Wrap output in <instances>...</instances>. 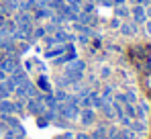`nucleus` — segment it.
<instances>
[{
  "mask_svg": "<svg viewBox=\"0 0 151 139\" xmlns=\"http://www.w3.org/2000/svg\"><path fill=\"white\" fill-rule=\"evenodd\" d=\"M84 72H86V64L76 57L72 62H68V66H65V78H68L72 84L82 82V80H84Z\"/></svg>",
  "mask_w": 151,
  "mask_h": 139,
  "instance_id": "1",
  "label": "nucleus"
},
{
  "mask_svg": "<svg viewBox=\"0 0 151 139\" xmlns=\"http://www.w3.org/2000/svg\"><path fill=\"white\" fill-rule=\"evenodd\" d=\"M131 19H133V23H137V25H145L147 23V10H145V6L133 4V8H131Z\"/></svg>",
  "mask_w": 151,
  "mask_h": 139,
  "instance_id": "5",
  "label": "nucleus"
},
{
  "mask_svg": "<svg viewBox=\"0 0 151 139\" xmlns=\"http://www.w3.org/2000/svg\"><path fill=\"white\" fill-rule=\"evenodd\" d=\"M2 131H4V125H0V139H2Z\"/></svg>",
  "mask_w": 151,
  "mask_h": 139,
  "instance_id": "37",
  "label": "nucleus"
},
{
  "mask_svg": "<svg viewBox=\"0 0 151 139\" xmlns=\"http://www.w3.org/2000/svg\"><path fill=\"white\" fill-rule=\"evenodd\" d=\"M82 12L96 14V2H92V0H84V4H82Z\"/></svg>",
  "mask_w": 151,
  "mask_h": 139,
  "instance_id": "16",
  "label": "nucleus"
},
{
  "mask_svg": "<svg viewBox=\"0 0 151 139\" xmlns=\"http://www.w3.org/2000/svg\"><path fill=\"white\" fill-rule=\"evenodd\" d=\"M119 139H137V133L129 127H123V129H119Z\"/></svg>",
  "mask_w": 151,
  "mask_h": 139,
  "instance_id": "15",
  "label": "nucleus"
},
{
  "mask_svg": "<svg viewBox=\"0 0 151 139\" xmlns=\"http://www.w3.org/2000/svg\"><path fill=\"white\" fill-rule=\"evenodd\" d=\"M31 14H33V21H49L51 14H55V12L51 10L49 6H39V8H35Z\"/></svg>",
  "mask_w": 151,
  "mask_h": 139,
  "instance_id": "7",
  "label": "nucleus"
},
{
  "mask_svg": "<svg viewBox=\"0 0 151 139\" xmlns=\"http://www.w3.org/2000/svg\"><path fill=\"white\" fill-rule=\"evenodd\" d=\"M114 17L116 19H129L131 17V8L127 4H116L114 6Z\"/></svg>",
  "mask_w": 151,
  "mask_h": 139,
  "instance_id": "10",
  "label": "nucleus"
},
{
  "mask_svg": "<svg viewBox=\"0 0 151 139\" xmlns=\"http://www.w3.org/2000/svg\"><path fill=\"white\" fill-rule=\"evenodd\" d=\"M74 139H92L88 133H78V135H74Z\"/></svg>",
  "mask_w": 151,
  "mask_h": 139,
  "instance_id": "28",
  "label": "nucleus"
},
{
  "mask_svg": "<svg viewBox=\"0 0 151 139\" xmlns=\"http://www.w3.org/2000/svg\"><path fill=\"white\" fill-rule=\"evenodd\" d=\"M92 139H100V137H106V125H100V127H96L94 129V133L90 135Z\"/></svg>",
  "mask_w": 151,
  "mask_h": 139,
  "instance_id": "21",
  "label": "nucleus"
},
{
  "mask_svg": "<svg viewBox=\"0 0 151 139\" xmlns=\"http://www.w3.org/2000/svg\"><path fill=\"white\" fill-rule=\"evenodd\" d=\"M129 129H133L135 133H143V131H145V123H143V119H139V121H135V119H133Z\"/></svg>",
  "mask_w": 151,
  "mask_h": 139,
  "instance_id": "18",
  "label": "nucleus"
},
{
  "mask_svg": "<svg viewBox=\"0 0 151 139\" xmlns=\"http://www.w3.org/2000/svg\"><path fill=\"white\" fill-rule=\"evenodd\" d=\"M37 88H41L43 92H53V90H51V82L47 80V76H45V74H41V76H39V80H37Z\"/></svg>",
  "mask_w": 151,
  "mask_h": 139,
  "instance_id": "14",
  "label": "nucleus"
},
{
  "mask_svg": "<svg viewBox=\"0 0 151 139\" xmlns=\"http://www.w3.org/2000/svg\"><path fill=\"white\" fill-rule=\"evenodd\" d=\"M37 125L43 129V127H47V125H49V121H47V119H45L43 115H39V117H37Z\"/></svg>",
  "mask_w": 151,
  "mask_h": 139,
  "instance_id": "26",
  "label": "nucleus"
},
{
  "mask_svg": "<svg viewBox=\"0 0 151 139\" xmlns=\"http://www.w3.org/2000/svg\"><path fill=\"white\" fill-rule=\"evenodd\" d=\"M123 96H125V104H135V100H137V96H135L133 90H127Z\"/></svg>",
  "mask_w": 151,
  "mask_h": 139,
  "instance_id": "22",
  "label": "nucleus"
},
{
  "mask_svg": "<svg viewBox=\"0 0 151 139\" xmlns=\"http://www.w3.org/2000/svg\"><path fill=\"white\" fill-rule=\"evenodd\" d=\"M123 113L129 119H137V106L135 104H123Z\"/></svg>",
  "mask_w": 151,
  "mask_h": 139,
  "instance_id": "19",
  "label": "nucleus"
},
{
  "mask_svg": "<svg viewBox=\"0 0 151 139\" xmlns=\"http://www.w3.org/2000/svg\"><path fill=\"white\" fill-rule=\"evenodd\" d=\"M145 10H147V19H151V4H147V6H145Z\"/></svg>",
  "mask_w": 151,
  "mask_h": 139,
  "instance_id": "35",
  "label": "nucleus"
},
{
  "mask_svg": "<svg viewBox=\"0 0 151 139\" xmlns=\"http://www.w3.org/2000/svg\"><path fill=\"white\" fill-rule=\"evenodd\" d=\"M10 94H12V92L6 88V84H4V82H0V98H8Z\"/></svg>",
  "mask_w": 151,
  "mask_h": 139,
  "instance_id": "24",
  "label": "nucleus"
},
{
  "mask_svg": "<svg viewBox=\"0 0 151 139\" xmlns=\"http://www.w3.org/2000/svg\"><path fill=\"white\" fill-rule=\"evenodd\" d=\"M100 96H102L104 102H110V100L114 98V88H112V86H104V90L100 92Z\"/></svg>",
  "mask_w": 151,
  "mask_h": 139,
  "instance_id": "17",
  "label": "nucleus"
},
{
  "mask_svg": "<svg viewBox=\"0 0 151 139\" xmlns=\"http://www.w3.org/2000/svg\"><path fill=\"white\" fill-rule=\"evenodd\" d=\"M2 59H4V53H2V51H0V62H2Z\"/></svg>",
  "mask_w": 151,
  "mask_h": 139,
  "instance_id": "38",
  "label": "nucleus"
},
{
  "mask_svg": "<svg viewBox=\"0 0 151 139\" xmlns=\"http://www.w3.org/2000/svg\"><path fill=\"white\" fill-rule=\"evenodd\" d=\"M63 51H65V43H61V45H55V47H49V49L45 51V57H49V59H55V57H59Z\"/></svg>",
  "mask_w": 151,
  "mask_h": 139,
  "instance_id": "9",
  "label": "nucleus"
},
{
  "mask_svg": "<svg viewBox=\"0 0 151 139\" xmlns=\"http://www.w3.org/2000/svg\"><path fill=\"white\" fill-rule=\"evenodd\" d=\"M94 2H96V6H104V8L114 6V2H112V0H94Z\"/></svg>",
  "mask_w": 151,
  "mask_h": 139,
  "instance_id": "25",
  "label": "nucleus"
},
{
  "mask_svg": "<svg viewBox=\"0 0 151 139\" xmlns=\"http://www.w3.org/2000/svg\"><path fill=\"white\" fill-rule=\"evenodd\" d=\"M68 2V6H72L76 10H82V4H84V0H65Z\"/></svg>",
  "mask_w": 151,
  "mask_h": 139,
  "instance_id": "23",
  "label": "nucleus"
},
{
  "mask_svg": "<svg viewBox=\"0 0 151 139\" xmlns=\"http://www.w3.org/2000/svg\"><path fill=\"white\" fill-rule=\"evenodd\" d=\"M19 68H21V57L19 55H4V59L0 62V70H4L6 74H12Z\"/></svg>",
  "mask_w": 151,
  "mask_h": 139,
  "instance_id": "4",
  "label": "nucleus"
},
{
  "mask_svg": "<svg viewBox=\"0 0 151 139\" xmlns=\"http://www.w3.org/2000/svg\"><path fill=\"white\" fill-rule=\"evenodd\" d=\"M31 35H33V39L37 41V39H43V37L47 35V31H45V27H33V33H31Z\"/></svg>",
  "mask_w": 151,
  "mask_h": 139,
  "instance_id": "20",
  "label": "nucleus"
},
{
  "mask_svg": "<svg viewBox=\"0 0 151 139\" xmlns=\"http://www.w3.org/2000/svg\"><path fill=\"white\" fill-rule=\"evenodd\" d=\"M78 119H80V123H82L84 127H90V125H94V121H96V113H94V109H82Z\"/></svg>",
  "mask_w": 151,
  "mask_h": 139,
  "instance_id": "6",
  "label": "nucleus"
},
{
  "mask_svg": "<svg viewBox=\"0 0 151 139\" xmlns=\"http://www.w3.org/2000/svg\"><path fill=\"white\" fill-rule=\"evenodd\" d=\"M110 25H112L114 29H119V27H121V19H116V17H114V19L110 21Z\"/></svg>",
  "mask_w": 151,
  "mask_h": 139,
  "instance_id": "29",
  "label": "nucleus"
},
{
  "mask_svg": "<svg viewBox=\"0 0 151 139\" xmlns=\"http://www.w3.org/2000/svg\"><path fill=\"white\" fill-rule=\"evenodd\" d=\"M4 23H6V17H4V14H0V27H2Z\"/></svg>",
  "mask_w": 151,
  "mask_h": 139,
  "instance_id": "36",
  "label": "nucleus"
},
{
  "mask_svg": "<svg viewBox=\"0 0 151 139\" xmlns=\"http://www.w3.org/2000/svg\"><path fill=\"white\" fill-rule=\"evenodd\" d=\"M57 139H74V133H70V131H68V133H63V135H59Z\"/></svg>",
  "mask_w": 151,
  "mask_h": 139,
  "instance_id": "31",
  "label": "nucleus"
},
{
  "mask_svg": "<svg viewBox=\"0 0 151 139\" xmlns=\"http://www.w3.org/2000/svg\"><path fill=\"white\" fill-rule=\"evenodd\" d=\"M121 33L127 35V37H131V35H135L137 33V23H121Z\"/></svg>",
  "mask_w": 151,
  "mask_h": 139,
  "instance_id": "13",
  "label": "nucleus"
},
{
  "mask_svg": "<svg viewBox=\"0 0 151 139\" xmlns=\"http://www.w3.org/2000/svg\"><path fill=\"white\" fill-rule=\"evenodd\" d=\"M14 25H17V29H23V31H29V33H33V27H35V21H33V14L31 12H23V10H17L14 12Z\"/></svg>",
  "mask_w": 151,
  "mask_h": 139,
  "instance_id": "3",
  "label": "nucleus"
},
{
  "mask_svg": "<svg viewBox=\"0 0 151 139\" xmlns=\"http://www.w3.org/2000/svg\"><path fill=\"white\" fill-rule=\"evenodd\" d=\"M0 100H2V98H0Z\"/></svg>",
  "mask_w": 151,
  "mask_h": 139,
  "instance_id": "41",
  "label": "nucleus"
},
{
  "mask_svg": "<svg viewBox=\"0 0 151 139\" xmlns=\"http://www.w3.org/2000/svg\"><path fill=\"white\" fill-rule=\"evenodd\" d=\"M6 78H8V74H6V72H4V70H0V82H4V80H6Z\"/></svg>",
  "mask_w": 151,
  "mask_h": 139,
  "instance_id": "33",
  "label": "nucleus"
},
{
  "mask_svg": "<svg viewBox=\"0 0 151 139\" xmlns=\"http://www.w3.org/2000/svg\"><path fill=\"white\" fill-rule=\"evenodd\" d=\"M102 104H104V100H102L100 92H96V90H90V106H92V109H100Z\"/></svg>",
  "mask_w": 151,
  "mask_h": 139,
  "instance_id": "12",
  "label": "nucleus"
},
{
  "mask_svg": "<svg viewBox=\"0 0 151 139\" xmlns=\"http://www.w3.org/2000/svg\"><path fill=\"white\" fill-rule=\"evenodd\" d=\"M145 31L151 35V19H147V23H145Z\"/></svg>",
  "mask_w": 151,
  "mask_h": 139,
  "instance_id": "34",
  "label": "nucleus"
},
{
  "mask_svg": "<svg viewBox=\"0 0 151 139\" xmlns=\"http://www.w3.org/2000/svg\"><path fill=\"white\" fill-rule=\"evenodd\" d=\"M0 2H4V0H0Z\"/></svg>",
  "mask_w": 151,
  "mask_h": 139,
  "instance_id": "40",
  "label": "nucleus"
},
{
  "mask_svg": "<svg viewBox=\"0 0 151 139\" xmlns=\"http://www.w3.org/2000/svg\"><path fill=\"white\" fill-rule=\"evenodd\" d=\"M100 76H102V78H108V76H110V70H108V68H102L100 70Z\"/></svg>",
  "mask_w": 151,
  "mask_h": 139,
  "instance_id": "30",
  "label": "nucleus"
},
{
  "mask_svg": "<svg viewBox=\"0 0 151 139\" xmlns=\"http://www.w3.org/2000/svg\"><path fill=\"white\" fill-rule=\"evenodd\" d=\"M135 4H141V6H147V4H151V0H133Z\"/></svg>",
  "mask_w": 151,
  "mask_h": 139,
  "instance_id": "32",
  "label": "nucleus"
},
{
  "mask_svg": "<svg viewBox=\"0 0 151 139\" xmlns=\"http://www.w3.org/2000/svg\"><path fill=\"white\" fill-rule=\"evenodd\" d=\"M25 109L31 113V115H35V117L43 115V113L47 111V104H45V100H43V94H37L35 98H27L25 100Z\"/></svg>",
  "mask_w": 151,
  "mask_h": 139,
  "instance_id": "2",
  "label": "nucleus"
},
{
  "mask_svg": "<svg viewBox=\"0 0 151 139\" xmlns=\"http://www.w3.org/2000/svg\"><path fill=\"white\" fill-rule=\"evenodd\" d=\"M100 139H108V137H100Z\"/></svg>",
  "mask_w": 151,
  "mask_h": 139,
  "instance_id": "39",
  "label": "nucleus"
},
{
  "mask_svg": "<svg viewBox=\"0 0 151 139\" xmlns=\"http://www.w3.org/2000/svg\"><path fill=\"white\" fill-rule=\"evenodd\" d=\"M2 139H17V135H14V133H12V131L8 129V131H6V133L2 135Z\"/></svg>",
  "mask_w": 151,
  "mask_h": 139,
  "instance_id": "27",
  "label": "nucleus"
},
{
  "mask_svg": "<svg viewBox=\"0 0 151 139\" xmlns=\"http://www.w3.org/2000/svg\"><path fill=\"white\" fill-rule=\"evenodd\" d=\"M100 111H102V115L106 117V119H116V113H114V104H112V100L110 102H104L100 106Z\"/></svg>",
  "mask_w": 151,
  "mask_h": 139,
  "instance_id": "11",
  "label": "nucleus"
},
{
  "mask_svg": "<svg viewBox=\"0 0 151 139\" xmlns=\"http://www.w3.org/2000/svg\"><path fill=\"white\" fill-rule=\"evenodd\" d=\"M14 102L8 100V98H2L0 100V115H14Z\"/></svg>",
  "mask_w": 151,
  "mask_h": 139,
  "instance_id": "8",
  "label": "nucleus"
}]
</instances>
